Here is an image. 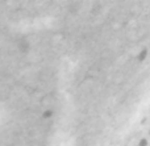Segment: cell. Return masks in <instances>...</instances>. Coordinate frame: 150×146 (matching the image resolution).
Here are the masks:
<instances>
[{"label":"cell","mask_w":150,"mask_h":146,"mask_svg":"<svg viewBox=\"0 0 150 146\" xmlns=\"http://www.w3.org/2000/svg\"><path fill=\"white\" fill-rule=\"evenodd\" d=\"M137 146H149V140L146 137H141L137 142Z\"/></svg>","instance_id":"obj_1"}]
</instances>
